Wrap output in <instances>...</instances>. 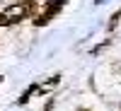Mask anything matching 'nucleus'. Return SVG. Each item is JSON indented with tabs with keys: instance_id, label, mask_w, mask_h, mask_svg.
<instances>
[{
	"instance_id": "nucleus-4",
	"label": "nucleus",
	"mask_w": 121,
	"mask_h": 111,
	"mask_svg": "<svg viewBox=\"0 0 121 111\" xmlns=\"http://www.w3.org/2000/svg\"><path fill=\"white\" fill-rule=\"evenodd\" d=\"M119 19H121V10H116V12H114V17L109 19V32H114V27H116V22H119Z\"/></svg>"
},
{
	"instance_id": "nucleus-3",
	"label": "nucleus",
	"mask_w": 121,
	"mask_h": 111,
	"mask_svg": "<svg viewBox=\"0 0 121 111\" xmlns=\"http://www.w3.org/2000/svg\"><path fill=\"white\" fill-rule=\"evenodd\" d=\"M58 80H60V77H58V75H53L51 80H48V82H44V85H39V94H48V92H51V89H53V87L58 85Z\"/></svg>"
},
{
	"instance_id": "nucleus-2",
	"label": "nucleus",
	"mask_w": 121,
	"mask_h": 111,
	"mask_svg": "<svg viewBox=\"0 0 121 111\" xmlns=\"http://www.w3.org/2000/svg\"><path fill=\"white\" fill-rule=\"evenodd\" d=\"M63 7H65V0H48V3L44 5V12L34 17V27H46Z\"/></svg>"
},
{
	"instance_id": "nucleus-1",
	"label": "nucleus",
	"mask_w": 121,
	"mask_h": 111,
	"mask_svg": "<svg viewBox=\"0 0 121 111\" xmlns=\"http://www.w3.org/2000/svg\"><path fill=\"white\" fill-rule=\"evenodd\" d=\"M34 12H36V3L34 0L15 3V5H10V7H5L3 12H0V27H12V24L22 22L27 17H34Z\"/></svg>"
},
{
	"instance_id": "nucleus-5",
	"label": "nucleus",
	"mask_w": 121,
	"mask_h": 111,
	"mask_svg": "<svg viewBox=\"0 0 121 111\" xmlns=\"http://www.w3.org/2000/svg\"><path fill=\"white\" fill-rule=\"evenodd\" d=\"M78 111H87V109H78Z\"/></svg>"
},
{
	"instance_id": "nucleus-6",
	"label": "nucleus",
	"mask_w": 121,
	"mask_h": 111,
	"mask_svg": "<svg viewBox=\"0 0 121 111\" xmlns=\"http://www.w3.org/2000/svg\"><path fill=\"white\" fill-rule=\"evenodd\" d=\"M0 80H3V77H0Z\"/></svg>"
}]
</instances>
